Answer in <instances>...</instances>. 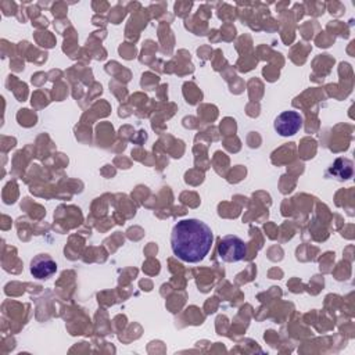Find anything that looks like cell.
<instances>
[{
	"instance_id": "obj_1",
	"label": "cell",
	"mask_w": 355,
	"mask_h": 355,
	"mask_svg": "<svg viewBox=\"0 0 355 355\" xmlns=\"http://www.w3.org/2000/svg\"><path fill=\"white\" fill-rule=\"evenodd\" d=\"M214 235L211 228L194 218L179 221L171 233L172 253L183 262H201L211 250Z\"/></svg>"
},
{
	"instance_id": "obj_2",
	"label": "cell",
	"mask_w": 355,
	"mask_h": 355,
	"mask_svg": "<svg viewBox=\"0 0 355 355\" xmlns=\"http://www.w3.org/2000/svg\"><path fill=\"white\" fill-rule=\"evenodd\" d=\"M218 255L224 262H239L246 258L247 246L239 236L227 235L220 240Z\"/></svg>"
},
{
	"instance_id": "obj_3",
	"label": "cell",
	"mask_w": 355,
	"mask_h": 355,
	"mask_svg": "<svg viewBox=\"0 0 355 355\" xmlns=\"http://www.w3.org/2000/svg\"><path fill=\"white\" fill-rule=\"evenodd\" d=\"M273 128L280 136H293L303 128V117L297 111H283L276 117Z\"/></svg>"
},
{
	"instance_id": "obj_4",
	"label": "cell",
	"mask_w": 355,
	"mask_h": 355,
	"mask_svg": "<svg viewBox=\"0 0 355 355\" xmlns=\"http://www.w3.org/2000/svg\"><path fill=\"white\" fill-rule=\"evenodd\" d=\"M31 275L39 280L49 279L57 272V264L49 254H38L31 261Z\"/></svg>"
},
{
	"instance_id": "obj_5",
	"label": "cell",
	"mask_w": 355,
	"mask_h": 355,
	"mask_svg": "<svg viewBox=\"0 0 355 355\" xmlns=\"http://www.w3.org/2000/svg\"><path fill=\"white\" fill-rule=\"evenodd\" d=\"M328 175L332 178L344 182L352 178L354 175V163L348 159H337L328 170Z\"/></svg>"
}]
</instances>
